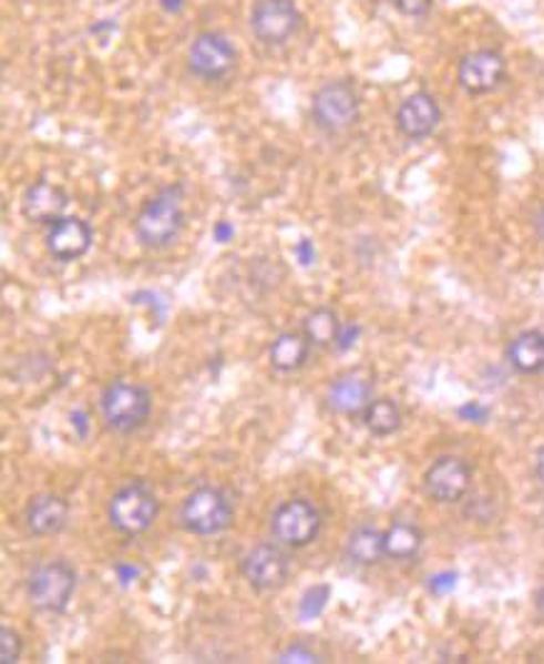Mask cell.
Returning a JSON list of instances; mask_svg holds the SVG:
<instances>
[{"label": "cell", "instance_id": "f546056e", "mask_svg": "<svg viewBox=\"0 0 544 664\" xmlns=\"http://www.w3.org/2000/svg\"><path fill=\"white\" fill-rule=\"evenodd\" d=\"M460 418L470 420V422H484V418H487V410L480 408L478 402H470V405H464V408H460Z\"/></svg>", "mask_w": 544, "mask_h": 664}, {"label": "cell", "instance_id": "7a4b0ae2", "mask_svg": "<svg viewBox=\"0 0 544 664\" xmlns=\"http://www.w3.org/2000/svg\"><path fill=\"white\" fill-rule=\"evenodd\" d=\"M153 398L143 385L131 380H115L107 385L101 398V412L107 428L115 432H135L151 418Z\"/></svg>", "mask_w": 544, "mask_h": 664}, {"label": "cell", "instance_id": "1f68e13d", "mask_svg": "<svg viewBox=\"0 0 544 664\" xmlns=\"http://www.w3.org/2000/svg\"><path fill=\"white\" fill-rule=\"evenodd\" d=\"M213 233H215V241H217V243L233 241V225H230V223H225V221H223V223H217Z\"/></svg>", "mask_w": 544, "mask_h": 664}, {"label": "cell", "instance_id": "e0dca14e", "mask_svg": "<svg viewBox=\"0 0 544 664\" xmlns=\"http://www.w3.org/2000/svg\"><path fill=\"white\" fill-rule=\"evenodd\" d=\"M370 402H372V382L360 378V375H342V378L332 380L328 390L330 410L338 415H348V418H358Z\"/></svg>", "mask_w": 544, "mask_h": 664}, {"label": "cell", "instance_id": "7c38bea8", "mask_svg": "<svg viewBox=\"0 0 544 664\" xmlns=\"http://www.w3.org/2000/svg\"><path fill=\"white\" fill-rule=\"evenodd\" d=\"M504 75H507V63H504L502 53L492 51V48L468 53L458 65V81L470 95L492 93L494 88L502 85Z\"/></svg>", "mask_w": 544, "mask_h": 664}, {"label": "cell", "instance_id": "4316f807", "mask_svg": "<svg viewBox=\"0 0 544 664\" xmlns=\"http://www.w3.org/2000/svg\"><path fill=\"white\" fill-rule=\"evenodd\" d=\"M454 588H458V574H454V572L434 574V578L430 580V592L432 594H448Z\"/></svg>", "mask_w": 544, "mask_h": 664}, {"label": "cell", "instance_id": "d6a6232c", "mask_svg": "<svg viewBox=\"0 0 544 664\" xmlns=\"http://www.w3.org/2000/svg\"><path fill=\"white\" fill-rule=\"evenodd\" d=\"M161 8L167 13H181L185 8V0H161Z\"/></svg>", "mask_w": 544, "mask_h": 664}, {"label": "cell", "instance_id": "ffe728a7", "mask_svg": "<svg viewBox=\"0 0 544 664\" xmlns=\"http://www.w3.org/2000/svg\"><path fill=\"white\" fill-rule=\"evenodd\" d=\"M360 418L365 428H368L374 438H390V435H394L402 428V412L398 408V402L390 398L372 400Z\"/></svg>", "mask_w": 544, "mask_h": 664}, {"label": "cell", "instance_id": "5b68a950", "mask_svg": "<svg viewBox=\"0 0 544 664\" xmlns=\"http://www.w3.org/2000/svg\"><path fill=\"white\" fill-rule=\"evenodd\" d=\"M78 574L68 562H48L28 582V600L38 612H63L75 592Z\"/></svg>", "mask_w": 544, "mask_h": 664}, {"label": "cell", "instance_id": "5bb4252c", "mask_svg": "<svg viewBox=\"0 0 544 664\" xmlns=\"http://www.w3.org/2000/svg\"><path fill=\"white\" fill-rule=\"evenodd\" d=\"M394 121H398V131L404 137H410V141H424V137H430L438 131L442 111L430 93H414L404 98Z\"/></svg>", "mask_w": 544, "mask_h": 664}, {"label": "cell", "instance_id": "484cf974", "mask_svg": "<svg viewBox=\"0 0 544 664\" xmlns=\"http://www.w3.org/2000/svg\"><path fill=\"white\" fill-rule=\"evenodd\" d=\"M394 6H398V11L410 16V18H422L430 13L432 0H394Z\"/></svg>", "mask_w": 544, "mask_h": 664}, {"label": "cell", "instance_id": "cb8c5ba5", "mask_svg": "<svg viewBox=\"0 0 544 664\" xmlns=\"http://www.w3.org/2000/svg\"><path fill=\"white\" fill-rule=\"evenodd\" d=\"M328 600H330L328 584H318V588H310L308 592L302 594V600H300V607H298L300 620L310 622V620L318 617V614H322V610L328 607Z\"/></svg>", "mask_w": 544, "mask_h": 664}, {"label": "cell", "instance_id": "3957f363", "mask_svg": "<svg viewBox=\"0 0 544 664\" xmlns=\"http://www.w3.org/2000/svg\"><path fill=\"white\" fill-rule=\"evenodd\" d=\"M233 502L227 494L215 488H197L191 492L181 508V524L197 534V538H213L233 524Z\"/></svg>", "mask_w": 544, "mask_h": 664}, {"label": "cell", "instance_id": "4dcf8cb0", "mask_svg": "<svg viewBox=\"0 0 544 664\" xmlns=\"http://www.w3.org/2000/svg\"><path fill=\"white\" fill-rule=\"evenodd\" d=\"M358 335H360V327H355V325H350V327H342V333H340V338H338V350H350L352 345H355V340H358Z\"/></svg>", "mask_w": 544, "mask_h": 664}, {"label": "cell", "instance_id": "83f0119b", "mask_svg": "<svg viewBox=\"0 0 544 664\" xmlns=\"http://www.w3.org/2000/svg\"><path fill=\"white\" fill-rule=\"evenodd\" d=\"M278 662H283V664H290V662H308V664H312V662H320V657L315 652H310L308 647H290V650H285L280 654Z\"/></svg>", "mask_w": 544, "mask_h": 664}, {"label": "cell", "instance_id": "8d00e7d4", "mask_svg": "<svg viewBox=\"0 0 544 664\" xmlns=\"http://www.w3.org/2000/svg\"><path fill=\"white\" fill-rule=\"evenodd\" d=\"M537 614H540V622H544V588L537 594Z\"/></svg>", "mask_w": 544, "mask_h": 664}, {"label": "cell", "instance_id": "6da1fadb", "mask_svg": "<svg viewBox=\"0 0 544 664\" xmlns=\"http://www.w3.org/2000/svg\"><path fill=\"white\" fill-rule=\"evenodd\" d=\"M185 213H183V191L177 185L163 187L161 193L151 197L143 205V211L135 217V237L143 247H167L183 231Z\"/></svg>", "mask_w": 544, "mask_h": 664}, {"label": "cell", "instance_id": "d4e9b609", "mask_svg": "<svg viewBox=\"0 0 544 664\" xmlns=\"http://www.w3.org/2000/svg\"><path fill=\"white\" fill-rule=\"evenodd\" d=\"M21 654H23L21 634L11 627L0 630V662L16 664V662H21Z\"/></svg>", "mask_w": 544, "mask_h": 664}, {"label": "cell", "instance_id": "603a6c76", "mask_svg": "<svg viewBox=\"0 0 544 664\" xmlns=\"http://www.w3.org/2000/svg\"><path fill=\"white\" fill-rule=\"evenodd\" d=\"M422 548V532L410 522H394L384 532V552L392 560H410Z\"/></svg>", "mask_w": 544, "mask_h": 664}, {"label": "cell", "instance_id": "836d02e7", "mask_svg": "<svg viewBox=\"0 0 544 664\" xmlns=\"http://www.w3.org/2000/svg\"><path fill=\"white\" fill-rule=\"evenodd\" d=\"M534 472H537V480L544 484V445L537 450V458H534Z\"/></svg>", "mask_w": 544, "mask_h": 664}, {"label": "cell", "instance_id": "44dd1931", "mask_svg": "<svg viewBox=\"0 0 544 664\" xmlns=\"http://www.w3.org/2000/svg\"><path fill=\"white\" fill-rule=\"evenodd\" d=\"M302 333L308 335L312 348H330V345H338L342 323L338 313L330 310V307H318V310L305 317Z\"/></svg>", "mask_w": 544, "mask_h": 664}, {"label": "cell", "instance_id": "7402d4cb", "mask_svg": "<svg viewBox=\"0 0 544 664\" xmlns=\"http://www.w3.org/2000/svg\"><path fill=\"white\" fill-rule=\"evenodd\" d=\"M348 554L352 562L362 564V568H372L378 564L384 554V532L374 528H358L348 540Z\"/></svg>", "mask_w": 544, "mask_h": 664}, {"label": "cell", "instance_id": "8992f818", "mask_svg": "<svg viewBox=\"0 0 544 664\" xmlns=\"http://www.w3.org/2000/svg\"><path fill=\"white\" fill-rule=\"evenodd\" d=\"M157 512H161V508H157L155 494L143 484H127L121 492H115L111 508H107L113 528L123 534H131V538L151 530Z\"/></svg>", "mask_w": 544, "mask_h": 664}, {"label": "cell", "instance_id": "277c9868", "mask_svg": "<svg viewBox=\"0 0 544 664\" xmlns=\"http://www.w3.org/2000/svg\"><path fill=\"white\" fill-rule=\"evenodd\" d=\"M360 98L348 81L325 83L312 98V121L325 133H345L358 123Z\"/></svg>", "mask_w": 544, "mask_h": 664}, {"label": "cell", "instance_id": "d590c367", "mask_svg": "<svg viewBox=\"0 0 544 664\" xmlns=\"http://www.w3.org/2000/svg\"><path fill=\"white\" fill-rule=\"evenodd\" d=\"M534 227H537V235L544 241V207L537 213V221H534Z\"/></svg>", "mask_w": 544, "mask_h": 664}, {"label": "cell", "instance_id": "e575fe53", "mask_svg": "<svg viewBox=\"0 0 544 664\" xmlns=\"http://www.w3.org/2000/svg\"><path fill=\"white\" fill-rule=\"evenodd\" d=\"M117 574H121L123 584H127V582L137 578V570H131V568H125V564H121V568H117Z\"/></svg>", "mask_w": 544, "mask_h": 664}, {"label": "cell", "instance_id": "52a82bcc", "mask_svg": "<svg viewBox=\"0 0 544 664\" xmlns=\"http://www.w3.org/2000/svg\"><path fill=\"white\" fill-rule=\"evenodd\" d=\"M322 528V514L308 500L283 502L273 514V538L285 548H308Z\"/></svg>", "mask_w": 544, "mask_h": 664}, {"label": "cell", "instance_id": "4fadbf2b", "mask_svg": "<svg viewBox=\"0 0 544 664\" xmlns=\"http://www.w3.org/2000/svg\"><path fill=\"white\" fill-rule=\"evenodd\" d=\"M45 245H48V253H51L55 261H63V263L81 261V257L91 251L93 231L91 225L81 221V217H61L58 223L48 225Z\"/></svg>", "mask_w": 544, "mask_h": 664}, {"label": "cell", "instance_id": "ac0fdd59", "mask_svg": "<svg viewBox=\"0 0 544 664\" xmlns=\"http://www.w3.org/2000/svg\"><path fill=\"white\" fill-rule=\"evenodd\" d=\"M507 360L520 375L544 372V333L524 330L510 343Z\"/></svg>", "mask_w": 544, "mask_h": 664}, {"label": "cell", "instance_id": "8fae6325", "mask_svg": "<svg viewBox=\"0 0 544 664\" xmlns=\"http://www.w3.org/2000/svg\"><path fill=\"white\" fill-rule=\"evenodd\" d=\"M240 570H243V578L253 590L270 592V590H278L280 584L288 580L290 562L280 544L263 542V544H255V548L245 554Z\"/></svg>", "mask_w": 544, "mask_h": 664}, {"label": "cell", "instance_id": "9a60e30c", "mask_svg": "<svg viewBox=\"0 0 544 664\" xmlns=\"http://www.w3.org/2000/svg\"><path fill=\"white\" fill-rule=\"evenodd\" d=\"M65 207H68V195L61 185H55L51 181H35L31 187H28L23 195V215L25 221H31L35 225H53L65 217Z\"/></svg>", "mask_w": 544, "mask_h": 664}, {"label": "cell", "instance_id": "9c48e42d", "mask_svg": "<svg viewBox=\"0 0 544 664\" xmlns=\"http://www.w3.org/2000/svg\"><path fill=\"white\" fill-rule=\"evenodd\" d=\"M253 35L265 45H283L298 33L300 13L292 0H257L250 16Z\"/></svg>", "mask_w": 544, "mask_h": 664}, {"label": "cell", "instance_id": "ba28073f", "mask_svg": "<svg viewBox=\"0 0 544 664\" xmlns=\"http://www.w3.org/2000/svg\"><path fill=\"white\" fill-rule=\"evenodd\" d=\"M237 65L235 45L220 33H201L195 35L187 51V68L203 81H223Z\"/></svg>", "mask_w": 544, "mask_h": 664}, {"label": "cell", "instance_id": "2e32d148", "mask_svg": "<svg viewBox=\"0 0 544 664\" xmlns=\"http://www.w3.org/2000/svg\"><path fill=\"white\" fill-rule=\"evenodd\" d=\"M68 518H71V504L61 494H38L31 500L25 510V524L28 530L38 538H51L65 530Z\"/></svg>", "mask_w": 544, "mask_h": 664}, {"label": "cell", "instance_id": "30bf717a", "mask_svg": "<svg viewBox=\"0 0 544 664\" xmlns=\"http://www.w3.org/2000/svg\"><path fill=\"white\" fill-rule=\"evenodd\" d=\"M472 488V468L464 460L454 458V454H444V458L434 460L428 472H424V492L430 494L434 502L454 504L464 500V494Z\"/></svg>", "mask_w": 544, "mask_h": 664}, {"label": "cell", "instance_id": "d6986e66", "mask_svg": "<svg viewBox=\"0 0 544 664\" xmlns=\"http://www.w3.org/2000/svg\"><path fill=\"white\" fill-rule=\"evenodd\" d=\"M310 340L305 333H283L270 345V365L278 372H295L308 362Z\"/></svg>", "mask_w": 544, "mask_h": 664}, {"label": "cell", "instance_id": "f1b7e54d", "mask_svg": "<svg viewBox=\"0 0 544 664\" xmlns=\"http://www.w3.org/2000/svg\"><path fill=\"white\" fill-rule=\"evenodd\" d=\"M295 255H298L300 265H305V267L318 261V251H315V245H312V241H308V237L295 245Z\"/></svg>", "mask_w": 544, "mask_h": 664}]
</instances>
